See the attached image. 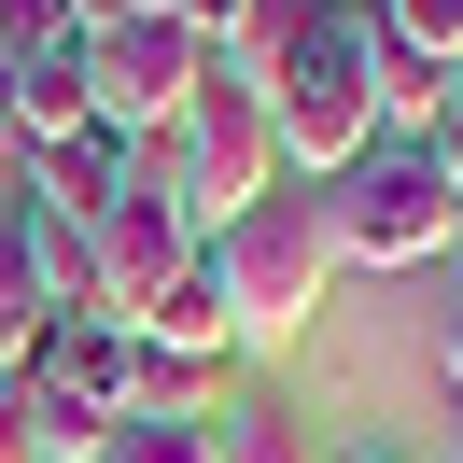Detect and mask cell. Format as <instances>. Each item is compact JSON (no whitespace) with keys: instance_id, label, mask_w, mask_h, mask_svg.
<instances>
[{"instance_id":"cell-1","label":"cell","mask_w":463,"mask_h":463,"mask_svg":"<svg viewBox=\"0 0 463 463\" xmlns=\"http://www.w3.org/2000/svg\"><path fill=\"white\" fill-rule=\"evenodd\" d=\"M211 281H225V309H239V351L253 337H309L323 295H337V197L281 169L239 225H211Z\"/></svg>"},{"instance_id":"cell-2","label":"cell","mask_w":463,"mask_h":463,"mask_svg":"<svg viewBox=\"0 0 463 463\" xmlns=\"http://www.w3.org/2000/svg\"><path fill=\"white\" fill-rule=\"evenodd\" d=\"M267 127H281L295 183H337L379 155V85H365V14H309L295 57L267 71Z\"/></svg>"},{"instance_id":"cell-3","label":"cell","mask_w":463,"mask_h":463,"mask_svg":"<svg viewBox=\"0 0 463 463\" xmlns=\"http://www.w3.org/2000/svg\"><path fill=\"white\" fill-rule=\"evenodd\" d=\"M141 183H169V197L197 211V239H211V225H239V211L281 183V127H267V85L211 71V85L183 99V127H169V141H141Z\"/></svg>"},{"instance_id":"cell-4","label":"cell","mask_w":463,"mask_h":463,"mask_svg":"<svg viewBox=\"0 0 463 463\" xmlns=\"http://www.w3.org/2000/svg\"><path fill=\"white\" fill-rule=\"evenodd\" d=\"M323 197H337V267H435V253H449V225H463L421 141H379L365 169H337Z\"/></svg>"},{"instance_id":"cell-5","label":"cell","mask_w":463,"mask_h":463,"mask_svg":"<svg viewBox=\"0 0 463 463\" xmlns=\"http://www.w3.org/2000/svg\"><path fill=\"white\" fill-rule=\"evenodd\" d=\"M85 85H99V127L169 141L183 99L211 85V43H197V29H169V14H99V29H85Z\"/></svg>"},{"instance_id":"cell-6","label":"cell","mask_w":463,"mask_h":463,"mask_svg":"<svg viewBox=\"0 0 463 463\" xmlns=\"http://www.w3.org/2000/svg\"><path fill=\"white\" fill-rule=\"evenodd\" d=\"M85 239H99V323H113V337H141V323L169 309V281L211 253V239H197V211H183L169 183H127V197L99 211Z\"/></svg>"},{"instance_id":"cell-7","label":"cell","mask_w":463,"mask_h":463,"mask_svg":"<svg viewBox=\"0 0 463 463\" xmlns=\"http://www.w3.org/2000/svg\"><path fill=\"white\" fill-rule=\"evenodd\" d=\"M0 127H14V155H57L99 127V85H85V43H57V57H14L0 71Z\"/></svg>"},{"instance_id":"cell-8","label":"cell","mask_w":463,"mask_h":463,"mask_svg":"<svg viewBox=\"0 0 463 463\" xmlns=\"http://www.w3.org/2000/svg\"><path fill=\"white\" fill-rule=\"evenodd\" d=\"M127 183H141V141H127V127H85V141L29 155V197H43V211H71V225H99Z\"/></svg>"},{"instance_id":"cell-9","label":"cell","mask_w":463,"mask_h":463,"mask_svg":"<svg viewBox=\"0 0 463 463\" xmlns=\"http://www.w3.org/2000/svg\"><path fill=\"white\" fill-rule=\"evenodd\" d=\"M211 393H225V351L127 337V421H197V435H211Z\"/></svg>"},{"instance_id":"cell-10","label":"cell","mask_w":463,"mask_h":463,"mask_svg":"<svg viewBox=\"0 0 463 463\" xmlns=\"http://www.w3.org/2000/svg\"><path fill=\"white\" fill-rule=\"evenodd\" d=\"M365 85H379V141H393V127L435 141V113H449V57H421V43H393V29L365 14Z\"/></svg>"},{"instance_id":"cell-11","label":"cell","mask_w":463,"mask_h":463,"mask_svg":"<svg viewBox=\"0 0 463 463\" xmlns=\"http://www.w3.org/2000/svg\"><path fill=\"white\" fill-rule=\"evenodd\" d=\"M0 225L29 239V267H43V295H57V309H99V239L71 225V211H43V197H0Z\"/></svg>"},{"instance_id":"cell-12","label":"cell","mask_w":463,"mask_h":463,"mask_svg":"<svg viewBox=\"0 0 463 463\" xmlns=\"http://www.w3.org/2000/svg\"><path fill=\"white\" fill-rule=\"evenodd\" d=\"M57 295H43V267H29V239H14V225H0V379H14V365H29V351L43 337H57Z\"/></svg>"},{"instance_id":"cell-13","label":"cell","mask_w":463,"mask_h":463,"mask_svg":"<svg viewBox=\"0 0 463 463\" xmlns=\"http://www.w3.org/2000/svg\"><path fill=\"white\" fill-rule=\"evenodd\" d=\"M141 337H169V351H225V365H239V309H225V281H211V253L169 281V309H155Z\"/></svg>"},{"instance_id":"cell-14","label":"cell","mask_w":463,"mask_h":463,"mask_svg":"<svg viewBox=\"0 0 463 463\" xmlns=\"http://www.w3.org/2000/svg\"><path fill=\"white\" fill-rule=\"evenodd\" d=\"M211 463H323V435L295 421L281 393H253V407H225V435H211Z\"/></svg>"},{"instance_id":"cell-15","label":"cell","mask_w":463,"mask_h":463,"mask_svg":"<svg viewBox=\"0 0 463 463\" xmlns=\"http://www.w3.org/2000/svg\"><path fill=\"white\" fill-rule=\"evenodd\" d=\"M309 14H323V0H239V29H225V57H211V71H239V85H267V71L295 57V29H309Z\"/></svg>"},{"instance_id":"cell-16","label":"cell","mask_w":463,"mask_h":463,"mask_svg":"<svg viewBox=\"0 0 463 463\" xmlns=\"http://www.w3.org/2000/svg\"><path fill=\"white\" fill-rule=\"evenodd\" d=\"M57 43H85V0H0V71L57 57Z\"/></svg>"},{"instance_id":"cell-17","label":"cell","mask_w":463,"mask_h":463,"mask_svg":"<svg viewBox=\"0 0 463 463\" xmlns=\"http://www.w3.org/2000/svg\"><path fill=\"white\" fill-rule=\"evenodd\" d=\"M99 463H211V435H197V421H113Z\"/></svg>"},{"instance_id":"cell-18","label":"cell","mask_w":463,"mask_h":463,"mask_svg":"<svg viewBox=\"0 0 463 463\" xmlns=\"http://www.w3.org/2000/svg\"><path fill=\"white\" fill-rule=\"evenodd\" d=\"M379 29L421 43V57H463V0H379Z\"/></svg>"},{"instance_id":"cell-19","label":"cell","mask_w":463,"mask_h":463,"mask_svg":"<svg viewBox=\"0 0 463 463\" xmlns=\"http://www.w3.org/2000/svg\"><path fill=\"white\" fill-rule=\"evenodd\" d=\"M421 155H435V183H449V211H463V113H435V141H421Z\"/></svg>"},{"instance_id":"cell-20","label":"cell","mask_w":463,"mask_h":463,"mask_svg":"<svg viewBox=\"0 0 463 463\" xmlns=\"http://www.w3.org/2000/svg\"><path fill=\"white\" fill-rule=\"evenodd\" d=\"M0 463H43V449H29V421H14V393H0Z\"/></svg>"},{"instance_id":"cell-21","label":"cell","mask_w":463,"mask_h":463,"mask_svg":"<svg viewBox=\"0 0 463 463\" xmlns=\"http://www.w3.org/2000/svg\"><path fill=\"white\" fill-rule=\"evenodd\" d=\"M435 379H449V393H463V309H449V337H435Z\"/></svg>"},{"instance_id":"cell-22","label":"cell","mask_w":463,"mask_h":463,"mask_svg":"<svg viewBox=\"0 0 463 463\" xmlns=\"http://www.w3.org/2000/svg\"><path fill=\"white\" fill-rule=\"evenodd\" d=\"M99 14H183V0H85V29H99Z\"/></svg>"},{"instance_id":"cell-23","label":"cell","mask_w":463,"mask_h":463,"mask_svg":"<svg viewBox=\"0 0 463 463\" xmlns=\"http://www.w3.org/2000/svg\"><path fill=\"white\" fill-rule=\"evenodd\" d=\"M323 463H407V449H323Z\"/></svg>"},{"instance_id":"cell-24","label":"cell","mask_w":463,"mask_h":463,"mask_svg":"<svg viewBox=\"0 0 463 463\" xmlns=\"http://www.w3.org/2000/svg\"><path fill=\"white\" fill-rule=\"evenodd\" d=\"M323 14H379V0H323Z\"/></svg>"},{"instance_id":"cell-25","label":"cell","mask_w":463,"mask_h":463,"mask_svg":"<svg viewBox=\"0 0 463 463\" xmlns=\"http://www.w3.org/2000/svg\"><path fill=\"white\" fill-rule=\"evenodd\" d=\"M449 113H463V57H449Z\"/></svg>"},{"instance_id":"cell-26","label":"cell","mask_w":463,"mask_h":463,"mask_svg":"<svg viewBox=\"0 0 463 463\" xmlns=\"http://www.w3.org/2000/svg\"><path fill=\"white\" fill-rule=\"evenodd\" d=\"M449 267H463V225H449Z\"/></svg>"},{"instance_id":"cell-27","label":"cell","mask_w":463,"mask_h":463,"mask_svg":"<svg viewBox=\"0 0 463 463\" xmlns=\"http://www.w3.org/2000/svg\"><path fill=\"white\" fill-rule=\"evenodd\" d=\"M0 155H14V127H0Z\"/></svg>"}]
</instances>
